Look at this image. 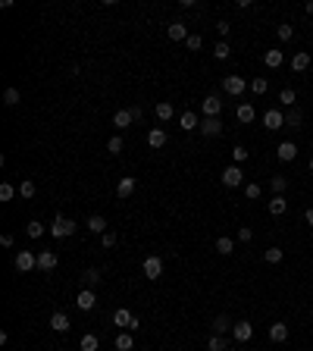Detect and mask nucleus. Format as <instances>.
<instances>
[{"instance_id": "obj_32", "label": "nucleus", "mask_w": 313, "mask_h": 351, "mask_svg": "<svg viewBox=\"0 0 313 351\" xmlns=\"http://www.w3.org/2000/svg\"><path fill=\"white\" fill-rule=\"evenodd\" d=\"M216 251H219V254H232V251H235V242H232L229 235H219V238H216Z\"/></svg>"}, {"instance_id": "obj_46", "label": "nucleus", "mask_w": 313, "mask_h": 351, "mask_svg": "<svg viewBox=\"0 0 313 351\" xmlns=\"http://www.w3.org/2000/svg\"><path fill=\"white\" fill-rule=\"evenodd\" d=\"M13 195H16V188L10 182H4V185H0V201H13Z\"/></svg>"}, {"instance_id": "obj_49", "label": "nucleus", "mask_w": 313, "mask_h": 351, "mask_svg": "<svg viewBox=\"0 0 313 351\" xmlns=\"http://www.w3.org/2000/svg\"><path fill=\"white\" fill-rule=\"evenodd\" d=\"M251 238H254V232H251L248 226H241V229H238V242H245V245H248Z\"/></svg>"}, {"instance_id": "obj_39", "label": "nucleus", "mask_w": 313, "mask_h": 351, "mask_svg": "<svg viewBox=\"0 0 313 351\" xmlns=\"http://www.w3.org/2000/svg\"><path fill=\"white\" fill-rule=\"evenodd\" d=\"M34 192H38V188H34L31 179H22V182H19V195H22V198H34Z\"/></svg>"}, {"instance_id": "obj_28", "label": "nucleus", "mask_w": 313, "mask_h": 351, "mask_svg": "<svg viewBox=\"0 0 313 351\" xmlns=\"http://www.w3.org/2000/svg\"><path fill=\"white\" fill-rule=\"evenodd\" d=\"M113 345H116V351H132V348H135V339L128 336V332H119Z\"/></svg>"}, {"instance_id": "obj_8", "label": "nucleus", "mask_w": 313, "mask_h": 351, "mask_svg": "<svg viewBox=\"0 0 313 351\" xmlns=\"http://www.w3.org/2000/svg\"><path fill=\"white\" fill-rule=\"evenodd\" d=\"M251 336H254V326H251L248 320H241V323H235V326H232V339H235V342H241V345H245V342H251Z\"/></svg>"}, {"instance_id": "obj_11", "label": "nucleus", "mask_w": 313, "mask_h": 351, "mask_svg": "<svg viewBox=\"0 0 313 351\" xmlns=\"http://www.w3.org/2000/svg\"><path fill=\"white\" fill-rule=\"evenodd\" d=\"M79 310H94L97 307V298H94V289H82L79 292V298H76Z\"/></svg>"}, {"instance_id": "obj_25", "label": "nucleus", "mask_w": 313, "mask_h": 351, "mask_svg": "<svg viewBox=\"0 0 313 351\" xmlns=\"http://www.w3.org/2000/svg\"><path fill=\"white\" fill-rule=\"evenodd\" d=\"M232 326H235V323L226 317V313H219V317L213 320V329H216V336H226V332H232Z\"/></svg>"}, {"instance_id": "obj_23", "label": "nucleus", "mask_w": 313, "mask_h": 351, "mask_svg": "<svg viewBox=\"0 0 313 351\" xmlns=\"http://www.w3.org/2000/svg\"><path fill=\"white\" fill-rule=\"evenodd\" d=\"M307 66H310V53L298 50V53H294V57H291V72H304Z\"/></svg>"}, {"instance_id": "obj_41", "label": "nucleus", "mask_w": 313, "mask_h": 351, "mask_svg": "<svg viewBox=\"0 0 313 351\" xmlns=\"http://www.w3.org/2000/svg\"><path fill=\"white\" fill-rule=\"evenodd\" d=\"M263 261H266V264H279V261H282V248H269V251H263Z\"/></svg>"}, {"instance_id": "obj_42", "label": "nucleus", "mask_w": 313, "mask_h": 351, "mask_svg": "<svg viewBox=\"0 0 313 351\" xmlns=\"http://www.w3.org/2000/svg\"><path fill=\"white\" fill-rule=\"evenodd\" d=\"M122 147H125V144H122V138H119V135H113V138L107 141V151H110V154H122Z\"/></svg>"}, {"instance_id": "obj_51", "label": "nucleus", "mask_w": 313, "mask_h": 351, "mask_svg": "<svg viewBox=\"0 0 313 351\" xmlns=\"http://www.w3.org/2000/svg\"><path fill=\"white\" fill-rule=\"evenodd\" d=\"M0 245H4V248H13V235H0Z\"/></svg>"}, {"instance_id": "obj_14", "label": "nucleus", "mask_w": 313, "mask_h": 351, "mask_svg": "<svg viewBox=\"0 0 313 351\" xmlns=\"http://www.w3.org/2000/svg\"><path fill=\"white\" fill-rule=\"evenodd\" d=\"M200 132H204L207 138L223 135V122H219V116H216V119H200Z\"/></svg>"}, {"instance_id": "obj_53", "label": "nucleus", "mask_w": 313, "mask_h": 351, "mask_svg": "<svg viewBox=\"0 0 313 351\" xmlns=\"http://www.w3.org/2000/svg\"><path fill=\"white\" fill-rule=\"evenodd\" d=\"M307 13H310V16H313V0H310V4H307Z\"/></svg>"}, {"instance_id": "obj_2", "label": "nucleus", "mask_w": 313, "mask_h": 351, "mask_svg": "<svg viewBox=\"0 0 313 351\" xmlns=\"http://www.w3.org/2000/svg\"><path fill=\"white\" fill-rule=\"evenodd\" d=\"M141 270H144V276H147V279H160V276H163V257H157V254L144 257Z\"/></svg>"}, {"instance_id": "obj_12", "label": "nucleus", "mask_w": 313, "mask_h": 351, "mask_svg": "<svg viewBox=\"0 0 313 351\" xmlns=\"http://www.w3.org/2000/svg\"><path fill=\"white\" fill-rule=\"evenodd\" d=\"M85 226H88V232H91V235H107V219H103L100 213H91Z\"/></svg>"}, {"instance_id": "obj_45", "label": "nucleus", "mask_w": 313, "mask_h": 351, "mask_svg": "<svg viewBox=\"0 0 313 351\" xmlns=\"http://www.w3.org/2000/svg\"><path fill=\"white\" fill-rule=\"evenodd\" d=\"M232 160H235L238 166H241V163L248 160V151H245V147H241V144H238V147H232Z\"/></svg>"}, {"instance_id": "obj_9", "label": "nucleus", "mask_w": 313, "mask_h": 351, "mask_svg": "<svg viewBox=\"0 0 313 351\" xmlns=\"http://www.w3.org/2000/svg\"><path fill=\"white\" fill-rule=\"evenodd\" d=\"M275 157H279L282 163H291L294 157H298V144H294V141H282L279 147H275Z\"/></svg>"}, {"instance_id": "obj_19", "label": "nucleus", "mask_w": 313, "mask_h": 351, "mask_svg": "<svg viewBox=\"0 0 313 351\" xmlns=\"http://www.w3.org/2000/svg\"><path fill=\"white\" fill-rule=\"evenodd\" d=\"M154 113H157V119L166 122V119H172V116H176V107H172L169 101H160V104L154 107Z\"/></svg>"}, {"instance_id": "obj_54", "label": "nucleus", "mask_w": 313, "mask_h": 351, "mask_svg": "<svg viewBox=\"0 0 313 351\" xmlns=\"http://www.w3.org/2000/svg\"><path fill=\"white\" fill-rule=\"evenodd\" d=\"M307 166H310V173H313V157H310V163H307Z\"/></svg>"}, {"instance_id": "obj_29", "label": "nucleus", "mask_w": 313, "mask_h": 351, "mask_svg": "<svg viewBox=\"0 0 313 351\" xmlns=\"http://www.w3.org/2000/svg\"><path fill=\"white\" fill-rule=\"evenodd\" d=\"M82 282H85V289H94V285L100 282V270H94V267L85 270V273H82Z\"/></svg>"}, {"instance_id": "obj_20", "label": "nucleus", "mask_w": 313, "mask_h": 351, "mask_svg": "<svg viewBox=\"0 0 313 351\" xmlns=\"http://www.w3.org/2000/svg\"><path fill=\"white\" fill-rule=\"evenodd\" d=\"M147 144H151L154 151H160V147L166 144V132H163V129H151V132H147Z\"/></svg>"}, {"instance_id": "obj_40", "label": "nucleus", "mask_w": 313, "mask_h": 351, "mask_svg": "<svg viewBox=\"0 0 313 351\" xmlns=\"http://www.w3.org/2000/svg\"><path fill=\"white\" fill-rule=\"evenodd\" d=\"M275 35H279V41H291V38H294V28H291L288 22H282L279 28H275Z\"/></svg>"}, {"instance_id": "obj_47", "label": "nucleus", "mask_w": 313, "mask_h": 351, "mask_svg": "<svg viewBox=\"0 0 313 351\" xmlns=\"http://www.w3.org/2000/svg\"><path fill=\"white\" fill-rule=\"evenodd\" d=\"M200 44H204V41H200V35H188V41H185L188 50H200Z\"/></svg>"}, {"instance_id": "obj_48", "label": "nucleus", "mask_w": 313, "mask_h": 351, "mask_svg": "<svg viewBox=\"0 0 313 351\" xmlns=\"http://www.w3.org/2000/svg\"><path fill=\"white\" fill-rule=\"evenodd\" d=\"M100 242H103V248H113L119 238H116V232H107V235H100Z\"/></svg>"}, {"instance_id": "obj_33", "label": "nucleus", "mask_w": 313, "mask_h": 351, "mask_svg": "<svg viewBox=\"0 0 313 351\" xmlns=\"http://www.w3.org/2000/svg\"><path fill=\"white\" fill-rule=\"evenodd\" d=\"M269 188H272V195H282V192L288 188V179H285V176H272V179H269Z\"/></svg>"}, {"instance_id": "obj_22", "label": "nucleus", "mask_w": 313, "mask_h": 351, "mask_svg": "<svg viewBox=\"0 0 313 351\" xmlns=\"http://www.w3.org/2000/svg\"><path fill=\"white\" fill-rule=\"evenodd\" d=\"M285 210H288L285 195H272V201H269V213H272V216H282Z\"/></svg>"}, {"instance_id": "obj_36", "label": "nucleus", "mask_w": 313, "mask_h": 351, "mask_svg": "<svg viewBox=\"0 0 313 351\" xmlns=\"http://www.w3.org/2000/svg\"><path fill=\"white\" fill-rule=\"evenodd\" d=\"M25 232H28V238H41V235H44V223H38V219H31V223L25 226Z\"/></svg>"}, {"instance_id": "obj_15", "label": "nucleus", "mask_w": 313, "mask_h": 351, "mask_svg": "<svg viewBox=\"0 0 313 351\" xmlns=\"http://www.w3.org/2000/svg\"><path fill=\"white\" fill-rule=\"evenodd\" d=\"M135 122V116H132V110H116V113H113V125L119 129V132H122V129H128V125H132Z\"/></svg>"}, {"instance_id": "obj_3", "label": "nucleus", "mask_w": 313, "mask_h": 351, "mask_svg": "<svg viewBox=\"0 0 313 351\" xmlns=\"http://www.w3.org/2000/svg\"><path fill=\"white\" fill-rule=\"evenodd\" d=\"M263 125L269 129V132H279V129L285 125V113H282L279 107H269L266 113H263Z\"/></svg>"}, {"instance_id": "obj_17", "label": "nucleus", "mask_w": 313, "mask_h": 351, "mask_svg": "<svg viewBox=\"0 0 313 351\" xmlns=\"http://www.w3.org/2000/svg\"><path fill=\"white\" fill-rule=\"evenodd\" d=\"M50 329H53V332H69V317H66L63 310H57V313L50 317Z\"/></svg>"}, {"instance_id": "obj_31", "label": "nucleus", "mask_w": 313, "mask_h": 351, "mask_svg": "<svg viewBox=\"0 0 313 351\" xmlns=\"http://www.w3.org/2000/svg\"><path fill=\"white\" fill-rule=\"evenodd\" d=\"M79 345H82V351H97V348H100V339H97V336H91V332H85Z\"/></svg>"}, {"instance_id": "obj_16", "label": "nucleus", "mask_w": 313, "mask_h": 351, "mask_svg": "<svg viewBox=\"0 0 313 351\" xmlns=\"http://www.w3.org/2000/svg\"><path fill=\"white\" fill-rule=\"evenodd\" d=\"M169 41H188V28H185V22H182V19H176V22L169 25Z\"/></svg>"}, {"instance_id": "obj_34", "label": "nucleus", "mask_w": 313, "mask_h": 351, "mask_svg": "<svg viewBox=\"0 0 313 351\" xmlns=\"http://www.w3.org/2000/svg\"><path fill=\"white\" fill-rule=\"evenodd\" d=\"M229 53H232L229 41H216V50H213V57H216V60H229Z\"/></svg>"}, {"instance_id": "obj_1", "label": "nucleus", "mask_w": 313, "mask_h": 351, "mask_svg": "<svg viewBox=\"0 0 313 351\" xmlns=\"http://www.w3.org/2000/svg\"><path fill=\"white\" fill-rule=\"evenodd\" d=\"M219 179H223L226 188H238V185L245 182V173H241V166H238V163H232V166H226V170H223V176H219Z\"/></svg>"}, {"instance_id": "obj_13", "label": "nucleus", "mask_w": 313, "mask_h": 351, "mask_svg": "<svg viewBox=\"0 0 313 351\" xmlns=\"http://www.w3.org/2000/svg\"><path fill=\"white\" fill-rule=\"evenodd\" d=\"M60 264V257H57V251H41L38 254V270L41 273H47V270H53V267H57Z\"/></svg>"}, {"instance_id": "obj_24", "label": "nucleus", "mask_w": 313, "mask_h": 351, "mask_svg": "<svg viewBox=\"0 0 313 351\" xmlns=\"http://www.w3.org/2000/svg\"><path fill=\"white\" fill-rule=\"evenodd\" d=\"M235 116H238V122H245V125H251V122L257 119V113H254V107H251V104H241V107L235 110Z\"/></svg>"}, {"instance_id": "obj_52", "label": "nucleus", "mask_w": 313, "mask_h": 351, "mask_svg": "<svg viewBox=\"0 0 313 351\" xmlns=\"http://www.w3.org/2000/svg\"><path fill=\"white\" fill-rule=\"evenodd\" d=\"M304 219H307V226H313V207H307V213H304Z\"/></svg>"}, {"instance_id": "obj_5", "label": "nucleus", "mask_w": 313, "mask_h": 351, "mask_svg": "<svg viewBox=\"0 0 313 351\" xmlns=\"http://www.w3.org/2000/svg\"><path fill=\"white\" fill-rule=\"evenodd\" d=\"M16 270H19V273H31V270H38V254H31V251H19V254H16Z\"/></svg>"}, {"instance_id": "obj_50", "label": "nucleus", "mask_w": 313, "mask_h": 351, "mask_svg": "<svg viewBox=\"0 0 313 351\" xmlns=\"http://www.w3.org/2000/svg\"><path fill=\"white\" fill-rule=\"evenodd\" d=\"M216 31H219V38H226V35L232 31V25H229V22H219V25H216Z\"/></svg>"}, {"instance_id": "obj_44", "label": "nucleus", "mask_w": 313, "mask_h": 351, "mask_svg": "<svg viewBox=\"0 0 313 351\" xmlns=\"http://www.w3.org/2000/svg\"><path fill=\"white\" fill-rule=\"evenodd\" d=\"M207 351H226V339H223V336H213V339L207 342Z\"/></svg>"}, {"instance_id": "obj_37", "label": "nucleus", "mask_w": 313, "mask_h": 351, "mask_svg": "<svg viewBox=\"0 0 313 351\" xmlns=\"http://www.w3.org/2000/svg\"><path fill=\"white\" fill-rule=\"evenodd\" d=\"M260 195H263V188L257 185V182H248V185H245V198H248V201H257Z\"/></svg>"}, {"instance_id": "obj_38", "label": "nucleus", "mask_w": 313, "mask_h": 351, "mask_svg": "<svg viewBox=\"0 0 313 351\" xmlns=\"http://www.w3.org/2000/svg\"><path fill=\"white\" fill-rule=\"evenodd\" d=\"M294 101H298V98H294L291 88H282V91H279V104H282V107H294Z\"/></svg>"}, {"instance_id": "obj_7", "label": "nucleus", "mask_w": 313, "mask_h": 351, "mask_svg": "<svg viewBox=\"0 0 313 351\" xmlns=\"http://www.w3.org/2000/svg\"><path fill=\"white\" fill-rule=\"evenodd\" d=\"M135 188H138V182H135L132 176H122V179H119V185H116V198H119V201L132 198V195H135Z\"/></svg>"}, {"instance_id": "obj_10", "label": "nucleus", "mask_w": 313, "mask_h": 351, "mask_svg": "<svg viewBox=\"0 0 313 351\" xmlns=\"http://www.w3.org/2000/svg\"><path fill=\"white\" fill-rule=\"evenodd\" d=\"M223 88H226V94L238 98V94H245V79H241V76H226Z\"/></svg>"}, {"instance_id": "obj_21", "label": "nucleus", "mask_w": 313, "mask_h": 351, "mask_svg": "<svg viewBox=\"0 0 313 351\" xmlns=\"http://www.w3.org/2000/svg\"><path fill=\"white\" fill-rule=\"evenodd\" d=\"M263 63H266L269 69H279V66L285 63V53H282V50H266V53H263Z\"/></svg>"}, {"instance_id": "obj_6", "label": "nucleus", "mask_w": 313, "mask_h": 351, "mask_svg": "<svg viewBox=\"0 0 313 351\" xmlns=\"http://www.w3.org/2000/svg\"><path fill=\"white\" fill-rule=\"evenodd\" d=\"M200 113H204V119H216L219 113H223V101H219L216 94L204 98V104H200Z\"/></svg>"}, {"instance_id": "obj_18", "label": "nucleus", "mask_w": 313, "mask_h": 351, "mask_svg": "<svg viewBox=\"0 0 313 351\" xmlns=\"http://www.w3.org/2000/svg\"><path fill=\"white\" fill-rule=\"evenodd\" d=\"M179 125L185 129V132H194V129H200V119H197V116L191 113V110H185V113L179 116Z\"/></svg>"}, {"instance_id": "obj_4", "label": "nucleus", "mask_w": 313, "mask_h": 351, "mask_svg": "<svg viewBox=\"0 0 313 351\" xmlns=\"http://www.w3.org/2000/svg\"><path fill=\"white\" fill-rule=\"evenodd\" d=\"M72 232H76V223H72V219H66V216L53 219V226H50V235H53V238H69Z\"/></svg>"}, {"instance_id": "obj_43", "label": "nucleus", "mask_w": 313, "mask_h": 351, "mask_svg": "<svg viewBox=\"0 0 313 351\" xmlns=\"http://www.w3.org/2000/svg\"><path fill=\"white\" fill-rule=\"evenodd\" d=\"M266 88H269V82L260 76V79H254L251 82V91H254V94H266Z\"/></svg>"}, {"instance_id": "obj_35", "label": "nucleus", "mask_w": 313, "mask_h": 351, "mask_svg": "<svg viewBox=\"0 0 313 351\" xmlns=\"http://www.w3.org/2000/svg\"><path fill=\"white\" fill-rule=\"evenodd\" d=\"M19 101H22V98H19V88H7V91H4V104H7V107H16Z\"/></svg>"}, {"instance_id": "obj_30", "label": "nucleus", "mask_w": 313, "mask_h": 351, "mask_svg": "<svg viewBox=\"0 0 313 351\" xmlns=\"http://www.w3.org/2000/svg\"><path fill=\"white\" fill-rule=\"evenodd\" d=\"M132 317H135V313H132V310H125V307H119V310L113 313V323H116V326H125V329H128V323H132Z\"/></svg>"}, {"instance_id": "obj_26", "label": "nucleus", "mask_w": 313, "mask_h": 351, "mask_svg": "<svg viewBox=\"0 0 313 351\" xmlns=\"http://www.w3.org/2000/svg\"><path fill=\"white\" fill-rule=\"evenodd\" d=\"M269 339H272V342H285V339H288V326H285V323H272V326H269Z\"/></svg>"}, {"instance_id": "obj_27", "label": "nucleus", "mask_w": 313, "mask_h": 351, "mask_svg": "<svg viewBox=\"0 0 313 351\" xmlns=\"http://www.w3.org/2000/svg\"><path fill=\"white\" fill-rule=\"evenodd\" d=\"M301 122H304V113H301L298 107H291L288 116H285V125H288V129H301Z\"/></svg>"}]
</instances>
